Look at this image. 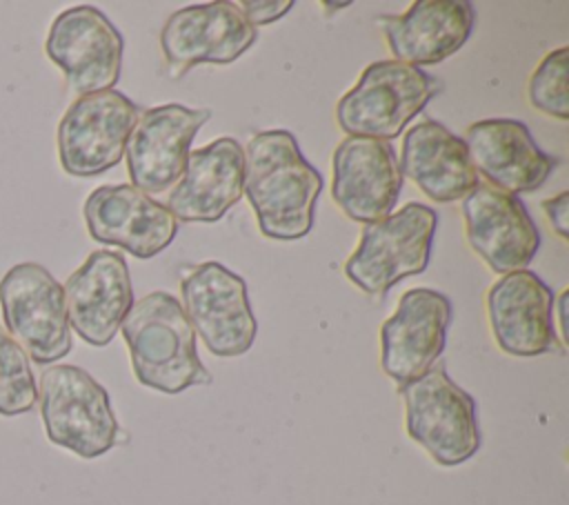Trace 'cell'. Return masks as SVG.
Listing matches in <instances>:
<instances>
[{"label": "cell", "mask_w": 569, "mask_h": 505, "mask_svg": "<svg viewBox=\"0 0 569 505\" xmlns=\"http://www.w3.org/2000/svg\"><path fill=\"white\" fill-rule=\"evenodd\" d=\"M240 11L244 13V18L258 29L264 24H271L276 20H280L282 16L289 13V9L293 7V0H242L238 2Z\"/></svg>", "instance_id": "d4e9b609"}, {"label": "cell", "mask_w": 569, "mask_h": 505, "mask_svg": "<svg viewBox=\"0 0 569 505\" xmlns=\"http://www.w3.org/2000/svg\"><path fill=\"white\" fill-rule=\"evenodd\" d=\"M89 236L116 245L140 260L158 256L171 245L178 220L171 211L131 185H100L82 207Z\"/></svg>", "instance_id": "5bb4252c"}, {"label": "cell", "mask_w": 569, "mask_h": 505, "mask_svg": "<svg viewBox=\"0 0 569 505\" xmlns=\"http://www.w3.org/2000/svg\"><path fill=\"white\" fill-rule=\"evenodd\" d=\"M4 329L36 365H53L71 347L64 291L40 263H18L0 278Z\"/></svg>", "instance_id": "52a82bcc"}, {"label": "cell", "mask_w": 569, "mask_h": 505, "mask_svg": "<svg viewBox=\"0 0 569 505\" xmlns=\"http://www.w3.org/2000/svg\"><path fill=\"white\" fill-rule=\"evenodd\" d=\"M47 58L78 96L113 89L122 69L124 40L113 22L91 4L60 11L44 40Z\"/></svg>", "instance_id": "30bf717a"}, {"label": "cell", "mask_w": 569, "mask_h": 505, "mask_svg": "<svg viewBox=\"0 0 569 505\" xmlns=\"http://www.w3.org/2000/svg\"><path fill=\"white\" fill-rule=\"evenodd\" d=\"M469 247L493 274L527 269L540 247V234L518 196L478 182L462 198Z\"/></svg>", "instance_id": "9a60e30c"}, {"label": "cell", "mask_w": 569, "mask_h": 505, "mask_svg": "<svg viewBox=\"0 0 569 505\" xmlns=\"http://www.w3.org/2000/svg\"><path fill=\"white\" fill-rule=\"evenodd\" d=\"M331 198L353 222H373L391 214L402 174L391 142L347 136L331 158Z\"/></svg>", "instance_id": "e0dca14e"}, {"label": "cell", "mask_w": 569, "mask_h": 505, "mask_svg": "<svg viewBox=\"0 0 569 505\" xmlns=\"http://www.w3.org/2000/svg\"><path fill=\"white\" fill-rule=\"evenodd\" d=\"M322 176L311 167L291 131H258L244 147V187L258 229L271 240L307 236L316 218Z\"/></svg>", "instance_id": "6da1fadb"}, {"label": "cell", "mask_w": 569, "mask_h": 505, "mask_svg": "<svg viewBox=\"0 0 569 505\" xmlns=\"http://www.w3.org/2000/svg\"><path fill=\"white\" fill-rule=\"evenodd\" d=\"M567 296H569V289H562V294L558 296V305L553 303V311L558 314V334L562 336V343H567V327H565V305H567Z\"/></svg>", "instance_id": "4316f807"}, {"label": "cell", "mask_w": 569, "mask_h": 505, "mask_svg": "<svg viewBox=\"0 0 569 505\" xmlns=\"http://www.w3.org/2000/svg\"><path fill=\"white\" fill-rule=\"evenodd\" d=\"M465 145L476 174L505 194L536 191L553 174L556 160L545 154L525 122L485 118L467 127Z\"/></svg>", "instance_id": "d6986e66"}, {"label": "cell", "mask_w": 569, "mask_h": 505, "mask_svg": "<svg viewBox=\"0 0 569 505\" xmlns=\"http://www.w3.org/2000/svg\"><path fill=\"white\" fill-rule=\"evenodd\" d=\"M38 385L27 351L0 325V416H20L36 407Z\"/></svg>", "instance_id": "603a6c76"}, {"label": "cell", "mask_w": 569, "mask_h": 505, "mask_svg": "<svg viewBox=\"0 0 569 505\" xmlns=\"http://www.w3.org/2000/svg\"><path fill=\"white\" fill-rule=\"evenodd\" d=\"M438 214L422 202H407L389 216L362 225L360 240L345 260V276L371 298H382L402 278L429 265Z\"/></svg>", "instance_id": "5b68a950"}, {"label": "cell", "mask_w": 569, "mask_h": 505, "mask_svg": "<svg viewBox=\"0 0 569 505\" xmlns=\"http://www.w3.org/2000/svg\"><path fill=\"white\" fill-rule=\"evenodd\" d=\"M140 113V107L116 89L78 96L56 131L62 171L89 178L113 169L124 156L127 138Z\"/></svg>", "instance_id": "ba28073f"}, {"label": "cell", "mask_w": 569, "mask_h": 505, "mask_svg": "<svg viewBox=\"0 0 569 505\" xmlns=\"http://www.w3.org/2000/svg\"><path fill=\"white\" fill-rule=\"evenodd\" d=\"M553 303L551 287L538 274L520 269L500 276L487 291V318L496 345L518 358L556 351Z\"/></svg>", "instance_id": "2e32d148"}, {"label": "cell", "mask_w": 569, "mask_h": 505, "mask_svg": "<svg viewBox=\"0 0 569 505\" xmlns=\"http://www.w3.org/2000/svg\"><path fill=\"white\" fill-rule=\"evenodd\" d=\"M47 438L80 458H98L122 440L109 392L78 365H51L38 380Z\"/></svg>", "instance_id": "3957f363"}, {"label": "cell", "mask_w": 569, "mask_h": 505, "mask_svg": "<svg viewBox=\"0 0 569 505\" xmlns=\"http://www.w3.org/2000/svg\"><path fill=\"white\" fill-rule=\"evenodd\" d=\"M180 296L193 331L213 356L233 358L251 349L258 323L242 276L207 260L182 276Z\"/></svg>", "instance_id": "9c48e42d"}, {"label": "cell", "mask_w": 569, "mask_h": 505, "mask_svg": "<svg viewBox=\"0 0 569 505\" xmlns=\"http://www.w3.org/2000/svg\"><path fill=\"white\" fill-rule=\"evenodd\" d=\"M442 89L422 67L398 60L367 65L358 82L338 100L336 120L347 136L393 140Z\"/></svg>", "instance_id": "277c9868"}, {"label": "cell", "mask_w": 569, "mask_h": 505, "mask_svg": "<svg viewBox=\"0 0 569 505\" xmlns=\"http://www.w3.org/2000/svg\"><path fill=\"white\" fill-rule=\"evenodd\" d=\"M398 167L433 202L462 200L480 182L465 140L438 120H422L405 133Z\"/></svg>", "instance_id": "7402d4cb"}, {"label": "cell", "mask_w": 569, "mask_h": 505, "mask_svg": "<svg viewBox=\"0 0 569 505\" xmlns=\"http://www.w3.org/2000/svg\"><path fill=\"white\" fill-rule=\"evenodd\" d=\"M405 405V432L438 465L456 467L480 449L476 400L453 383L445 363L398 387Z\"/></svg>", "instance_id": "8992f818"}, {"label": "cell", "mask_w": 569, "mask_h": 505, "mask_svg": "<svg viewBox=\"0 0 569 505\" xmlns=\"http://www.w3.org/2000/svg\"><path fill=\"white\" fill-rule=\"evenodd\" d=\"M473 20L469 0H418L400 16L376 18L393 60L411 67L453 56L469 40Z\"/></svg>", "instance_id": "44dd1931"}, {"label": "cell", "mask_w": 569, "mask_h": 505, "mask_svg": "<svg viewBox=\"0 0 569 505\" xmlns=\"http://www.w3.org/2000/svg\"><path fill=\"white\" fill-rule=\"evenodd\" d=\"M451 300L436 289L413 287L380 327V367L398 385L429 372L445 351Z\"/></svg>", "instance_id": "4fadbf2b"}, {"label": "cell", "mask_w": 569, "mask_h": 505, "mask_svg": "<svg viewBox=\"0 0 569 505\" xmlns=\"http://www.w3.org/2000/svg\"><path fill=\"white\" fill-rule=\"evenodd\" d=\"M547 220L551 222L553 231L567 240L569 238V220H567V214H569V191H560L558 196H551L547 200L540 202Z\"/></svg>", "instance_id": "484cf974"}, {"label": "cell", "mask_w": 569, "mask_h": 505, "mask_svg": "<svg viewBox=\"0 0 569 505\" xmlns=\"http://www.w3.org/2000/svg\"><path fill=\"white\" fill-rule=\"evenodd\" d=\"M209 116V109H189L176 102L142 111L124 145L131 187L147 196L171 191L182 178L191 142Z\"/></svg>", "instance_id": "7c38bea8"}, {"label": "cell", "mask_w": 569, "mask_h": 505, "mask_svg": "<svg viewBox=\"0 0 569 505\" xmlns=\"http://www.w3.org/2000/svg\"><path fill=\"white\" fill-rule=\"evenodd\" d=\"M567 65L569 49L558 47L549 51L529 78V102L545 116L567 120L569 98H567Z\"/></svg>", "instance_id": "cb8c5ba5"}, {"label": "cell", "mask_w": 569, "mask_h": 505, "mask_svg": "<svg viewBox=\"0 0 569 505\" xmlns=\"http://www.w3.org/2000/svg\"><path fill=\"white\" fill-rule=\"evenodd\" d=\"M244 187V147L222 136L189 151L182 178L167 196V209L178 222H218Z\"/></svg>", "instance_id": "ffe728a7"}, {"label": "cell", "mask_w": 569, "mask_h": 505, "mask_svg": "<svg viewBox=\"0 0 569 505\" xmlns=\"http://www.w3.org/2000/svg\"><path fill=\"white\" fill-rule=\"evenodd\" d=\"M69 327L89 345L107 347L133 305V287L122 254L96 249L64 280Z\"/></svg>", "instance_id": "ac0fdd59"}, {"label": "cell", "mask_w": 569, "mask_h": 505, "mask_svg": "<svg viewBox=\"0 0 569 505\" xmlns=\"http://www.w3.org/2000/svg\"><path fill=\"white\" fill-rule=\"evenodd\" d=\"M258 29L238 2L218 0L173 11L160 29V49L173 78L196 65H229L256 42Z\"/></svg>", "instance_id": "8fae6325"}, {"label": "cell", "mask_w": 569, "mask_h": 505, "mask_svg": "<svg viewBox=\"0 0 569 505\" xmlns=\"http://www.w3.org/2000/svg\"><path fill=\"white\" fill-rule=\"evenodd\" d=\"M120 334L140 385L162 394H180L211 383V374L196 349V331L173 294L151 291L136 300L120 325Z\"/></svg>", "instance_id": "7a4b0ae2"}]
</instances>
